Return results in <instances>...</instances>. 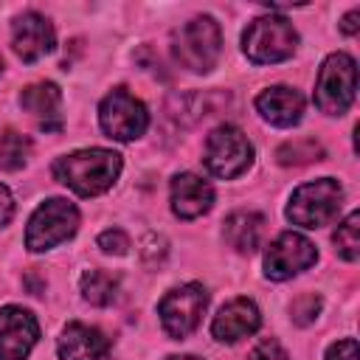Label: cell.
I'll return each mask as SVG.
<instances>
[{
  "label": "cell",
  "mask_w": 360,
  "mask_h": 360,
  "mask_svg": "<svg viewBox=\"0 0 360 360\" xmlns=\"http://www.w3.org/2000/svg\"><path fill=\"white\" fill-rule=\"evenodd\" d=\"M211 205H214V188L202 177L183 172L172 180V211L180 219H197L208 214Z\"/></svg>",
  "instance_id": "obj_15"
},
{
  "label": "cell",
  "mask_w": 360,
  "mask_h": 360,
  "mask_svg": "<svg viewBox=\"0 0 360 360\" xmlns=\"http://www.w3.org/2000/svg\"><path fill=\"white\" fill-rule=\"evenodd\" d=\"M20 104L22 110H28L42 129H59L62 127V115H59V107H62V93L53 82H37V84H28L20 96Z\"/></svg>",
  "instance_id": "obj_17"
},
{
  "label": "cell",
  "mask_w": 360,
  "mask_h": 360,
  "mask_svg": "<svg viewBox=\"0 0 360 360\" xmlns=\"http://www.w3.org/2000/svg\"><path fill=\"white\" fill-rule=\"evenodd\" d=\"M11 217H14V197H11V191L0 183V225H6Z\"/></svg>",
  "instance_id": "obj_28"
},
{
  "label": "cell",
  "mask_w": 360,
  "mask_h": 360,
  "mask_svg": "<svg viewBox=\"0 0 360 360\" xmlns=\"http://www.w3.org/2000/svg\"><path fill=\"white\" fill-rule=\"evenodd\" d=\"M166 360H200V357H194V354H174V357H166Z\"/></svg>",
  "instance_id": "obj_30"
},
{
  "label": "cell",
  "mask_w": 360,
  "mask_h": 360,
  "mask_svg": "<svg viewBox=\"0 0 360 360\" xmlns=\"http://www.w3.org/2000/svg\"><path fill=\"white\" fill-rule=\"evenodd\" d=\"M318 312H321V295H315V292H304L290 304V315L298 326L312 323L318 318Z\"/></svg>",
  "instance_id": "obj_23"
},
{
  "label": "cell",
  "mask_w": 360,
  "mask_h": 360,
  "mask_svg": "<svg viewBox=\"0 0 360 360\" xmlns=\"http://www.w3.org/2000/svg\"><path fill=\"white\" fill-rule=\"evenodd\" d=\"M315 262H318L315 245L295 231H284L264 253V276L273 281H287L301 270L312 267Z\"/></svg>",
  "instance_id": "obj_10"
},
{
  "label": "cell",
  "mask_w": 360,
  "mask_h": 360,
  "mask_svg": "<svg viewBox=\"0 0 360 360\" xmlns=\"http://www.w3.org/2000/svg\"><path fill=\"white\" fill-rule=\"evenodd\" d=\"M262 323V315H259V307L250 301V298H233L228 301L211 321V332L217 340L222 343H236L248 335H253Z\"/></svg>",
  "instance_id": "obj_13"
},
{
  "label": "cell",
  "mask_w": 360,
  "mask_h": 360,
  "mask_svg": "<svg viewBox=\"0 0 360 360\" xmlns=\"http://www.w3.org/2000/svg\"><path fill=\"white\" fill-rule=\"evenodd\" d=\"M98 124L115 141H135L149 127V112L127 87H115L98 104Z\"/></svg>",
  "instance_id": "obj_9"
},
{
  "label": "cell",
  "mask_w": 360,
  "mask_h": 360,
  "mask_svg": "<svg viewBox=\"0 0 360 360\" xmlns=\"http://www.w3.org/2000/svg\"><path fill=\"white\" fill-rule=\"evenodd\" d=\"M141 256H143L146 264L163 262V256H166V239L158 236V233H149V236L143 239V245H141Z\"/></svg>",
  "instance_id": "obj_25"
},
{
  "label": "cell",
  "mask_w": 360,
  "mask_h": 360,
  "mask_svg": "<svg viewBox=\"0 0 360 360\" xmlns=\"http://www.w3.org/2000/svg\"><path fill=\"white\" fill-rule=\"evenodd\" d=\"M0 76H3V59H0Z\"/></svg>",
  "instance_id": "obj_31"
},
{
  "label": "cell",
  "mask_w": 360,
  "mask_h": 360,
  "mask_svg": "<svg viewBox=\"0 0 360 360\" xmlns=\"http://www.w3.org/2000/svg\"><path fill=\"white\" fill-rule=\"evenodd\" d=\"M250 360H290V354L284 352V346H281L278 340L267 338V340H262V343L250 352Z\"/></svg>",
  "instance_id": "obj_26"
},
{
  "label": "cell",
  "mask_w": 360,
  "mask_h": 360,
  "mask_svg": "<svg viewBox=\"0 0 360 360\" xmlns=\"http://www.w3.org/2000/svg\"><path fill=\"white\" fill-rule=\"evenodd\" d=\"M340 202H343L340 183L332 177H321L292 191L290 205H287V219L301 228H321L338 217Z\"/></svg>",
  "instance_id": "obj_4"
},
{
  "label": "cell",
  "mask_w": 360,
  "mask_h": 360,
  "mask_svg": "<svg viewBox=\"0 0 360 360\" xmlns=\"http://www.w3.org/2000/svg\"><path fill=\"white\" fill-rule=\"evenodd\" d=\"M357 20H360V11H357V8H352V11L343 17L340 31H343V34H357Z\"/></svg>",
  "instance_id": "obj_29"
},
{
  "label": "cell",
  "mask_w": 360,
  "mask_h": 360,
  "mask_svg": "<svg viewBox=\"0 0 360 360\" xmlns=\"http://www.w3.org/2000/svg\"><path fill=\"white\" fill-rule=\"evenodd\" d=\"M225 242L236 250V253H253L262 245V233H264V219L256 211H233L225 219Z\"/></svg>",
  "instance_id": "obj_18"
},
{
  "label": "cell",
  "mask_w": 360,
  "mask_h": 360,
  "mask_svg": "<svg viewBox=\"0 0 360 360\" xmlns=\"http://www.w3.org/2000/svg\"><path fill=\"white\" fill-rule=\"evenodd\" d=\"M357 87V65L349 53H332L318 70L315 104L326 115H343L354 101Z\"/></svg>",
  "instance_id": "obj_6"
},
{
  "label": "cell",
  "mask_w": 360,
  "mask_h": 360,
  "mask_svg": "<svg viewBox=\"0 0 360 360\" xmlns=\"http://www.w3.org/2000/svg\"><path fill=\"white\" fill-rule=\"evenodd\" d=\"M298 31L287 17H256L242 34V51L253 65L284 62L295 53Z\"/></svg>",
  "instance_id": "obj_3"
},
{
  "label": "cell",
  "mask_w": 360,
  "mask_h": 360,
  "mask_svg": "<svg viewBox=\"0 0 360 360\" xmlns=\"http://www.w3.org/2000/svg\"><path fill=\"white\" fill-rule=\"evenodd\" d=\"M28 155H31V141H28L22 132L6 129V132L0 135V169H3V172H17V169H22L25 160H28Z\"/></svg>",
  "instance_id": "obj_20"
},
{
  "label": "cell",
  "mask_w": 360,
  "mask_h": 360,
  "mask_svg": "<svg viewBox=\"0 0 360 360\" xmlns=\"http://www.w3.org/2000/svg\"><path fill=\"white\" fill-rule=\"evenodd\" d=\"M335 248L346 262H357L360 256V214L352 211L335 231Z\"/></svg>",
  "instance_id": "obj_22"
},
{
  "label": "cell",
  "mask_w": 360,
  "mask_h": 360,
  "mask_svg": "<svg viewBox=\"0 0 360 360\" xmlns=\"http://www.w3.org/2000/svg\"><path fill=\"white\" fill-rule=\"evenodd\" d=\"M326 360H360L357 354V340L354 338H343L338 343H332L326 349Z\"/></svg>",
  "instance_id": "obj_27"
},
{
  "label": "cell",
  "mask_w": 360,
  "mask_h": 360,
  "mask_svg": "<svg viewBox=\"0 0 360 360\" xmlns=\"http://www.w3.org/2000/svg\"><path fill=\"white\" fill-rule=\"evenodd\" d=\"M321 158H323V146L315 138H295L276 149V160L281 166H304V163H312Z\"/></svg>",
  "instance_id": "obj_21"
},
{
  "label": "cell",
  "mask_w": 360,
  "mask_h": 360,
  "mask_svg": "<svg viewBox=\"0 0 360 360\" xmlns=\"http://www.w3.org/2000/svg\"><path fill=\"white\" fill-rule=\"evenodd\" d=\"M59 357L62 360H107L110 338L87 323H68L59 335Z\"/></svg>",
  "instance_id": "obj_14"
},
{
  "label": "cell",
  "mask_w": 360,
  "mask_h": 360,
  "mask_svg": "<svg viewBox=\"0 0 360 360\" xmlns=\"http://www.w3.org/2000/svg\"><path fill=\"white\" fill-rule=\"evenodd\" d=\"M222 51V34L219 25L214 22V17L202 14L188 20L186 25H180L172 34V53L174 62L191 73H208Z\"/></svg>",
  "instance_id": "obj_2"
},
{
  "label": "cell",
  "mask_w": 360,
  "mask_h": 360,
  "mask_svg": "<svg viewBox=\"0 0 360 360\" xmlns=\"http://www.w3.org/2000/svg\"><path fill=\"white\" fill-rule=\"evenodd\" d=\"M256 110L264 121H270L276 127H292L304 115V96L292 87L276 84L256 96Z\"/></svg>",
  "instance_id": "obj_16"
},
{
  "label": "cell",
  "mask_w": 360,
  "mask_h": 360,
  "mask_svg": "<svg viewBox=\"0 0 360 360\" xmlns=\"http://www.w3.org/2000/svg\"><path fill=\"white\" fill-rule=\"evenodd\" d=\"M98 248H101L104 253L124 256V253L129 250V236H127L124 231H118V228H110V231H104V233L98 236Z\"/></svg>",
  "instance_id": "obj_24"
},
{
  "label": "cell",
  "mask_w": 360,
  "mask_h": 360,
  "mask_svg": "<svg viewBox=\"0 0 360 360\" xmlns=\"http://www.w3.org/2000/svg\"><path fill=\"white\" fill-rule=\"evenodd\" d=\"M115 292H118V278L104 273V270H87L82 276V295L96 304V307H107L115 301Z\"/></svg>",
  "instance_id": "obj_19"
},
{
  "label": "cell",
  "mask_w": 360,
  "mask_h": 360,
  "mask_svg": "<svg viewBox=\"0 0 360 360\" xmlns=\"http://www.w3.org/2000/svg\"><path fill=\"white\" fill-rule=\"evenodd\" d=\"M39 338L37 318L22 307L0 309V360H25Z\"/></svg>",
  "instance_id": "obj_11"
},
{
  "label": "cell",
  "mask_w": 360,
  "mask_h": 360,
  "mask_svg": "<svg viewBox=\"0 0 360 360\" xmlns=\"http://www.w3.org/2000/svg\"><path fill=\"white\" fill-rule=\"evenodd\" d=\"M76 228H79V211H76V205L68 202L65 197H51L28 219L25 248L34 250V253L51 250V248L68 242L76 233Z\"/></svg>",
  "instance_id": "obj_5"
},
{
  "label": "cell",
  "mask_w": 360,
  "mask_h": 360,
  "mask_svg": "<svg viewBox=\"0 0 360 360\" xmlns=\"http://www.w3.org/2000/svg\"><path fill=\"white\" fill-rule=\"evenodd\" d=\"M205 307H208L205 287L191 281V284L169 290L158 304V315H160V323H163L166 335L183 340L200 326V318H202Z\"/></svg>",
  "instance_id": "obj_8"
},
{
  "label": "cell",
  "mask_w": 360,
  "mask_h": 360,
  "mask_svg": "<svg viewBox=\"0 0 360 360\" xmlns=\"http://www.w3.org/2000/svg\"><path fill=\"white\" fill-rule=\"evenodd\" d=\"M205 169L214 177L231 180L239 177L242 172H248V166L253 163V146L245 138V132L233 124H219L217 129H211V135L205 138Z\"/></svg>",
  "instance_id": "obj_7"
},
{
  "label": "cell",
  "mask_w": 360,
  "mask_h": 360,
  "mask_svg": "<svg viewBox=\"0 0 360 360\" xmlns=\"http://www.w3.org/2000/svg\"><path fill=\"white\" fill-rule=\"evenodd\" d=\"M11 45L22 62H37V59L48 56L56 45L53 25L48 22V17H42L37 11H25L11 25Z\"/></svg>",
  "instance_id": "obj_12"
},
{
  "label": "cell",
  "mask_w": 360,
  "mask_h": 360,
  "mask_svg": "<svg viewBox=\"0 0 360 360\" xmlns=\"http://www.w3.org/2000/svg\"><path fill=\"white\" fill-rule=\"evenodd\" d=\"M121 174V155L112 149H79L56 158L53 177L73 188L79 197H96L107 191Z\"/></svg>",
  "instance_id": "obj_1"
}]
</instances>
